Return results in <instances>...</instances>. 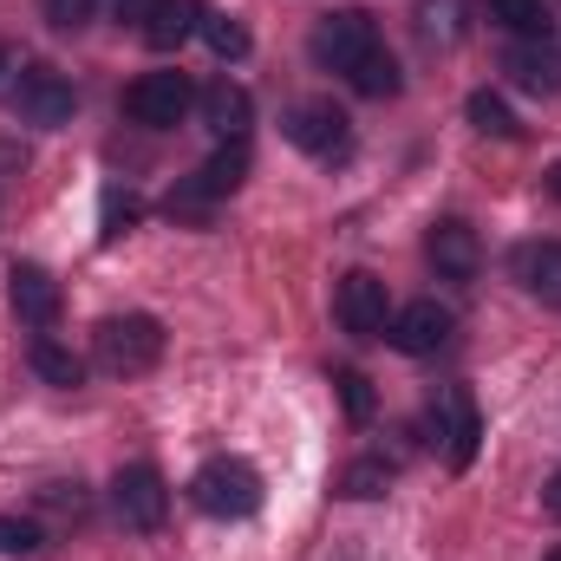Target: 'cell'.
Returning a JSON list of instances; mask_svg holds the SVG:
<instances>
[{"instance_id":"obj_1","label":"cell","mask_w":561,"mask_h":561,"mask_svg":"<svg viewBox=\"0 0 561 561\" xmlns=\"http://www.w3.org/2000/svg\"><path fill=\"white\" fill-rule=\"evenodd\" d=\"M190 503L216 523H249L262 510V470L242 463V457H209L196 477H190Z\"/></svg>"},{"instance_id":"obj_2","label":"cell","mask_w":561,"mask_h":561,"mask_svg":"<svg viewBox=\"0 0 561 561\" xmlns=\"http://www.w3.org/2000/svg\"><path fill=\"white\" fill-rule=\"evenodd\" d=\"M92 353H99V366L118 373V379L150 373V366L163 359V327H157L150 313H112V320H99Z\"/></svg>"},{"instance_id":"obj_3","label":"cell","mask_w":561,"mask_h":561,"mask_svg":"<svg viewBox=\"0 0 561 561\" xmlns=\"http://www.w3.org/2000/svg\"><path fill=\"white\" fill-rule=\"evenodd\" d=\"M7 105H13V118H26V125H39V131H59V125H72L79 92H72L66 72H53L46 59H33V66H20V79L7 85Z\"/></svg>"},{"instance_id":"obj_4","label":"cell","mask_w":561,"mask_h":561,"mask_svg":"<svg viewBox=\"0 0 561 561\" xmlns=\"http://www.w3.org/2000/svg\"><path fill=\"white\" fill-rule=\"evenodd\" d=\"M373 46H379V26H373V13H366V7L320 13V26H313V39H307L313 66H327V72H353Z\"/></svg>"},{"instance_id":"obj_5","label":"cell","mask_w":561,"mask_h":561,"mask_svg":"<svg viewBox=\"0 0 561 561\" xmlns=\"http://www.w3.org/2000/svg\"><path fill=\"white\" fill-rule=\"evenodd\" d=\"M280 131H287L294 150H307V157H320V163H333V157L353 150V125H346V112H340L333 99H300V105L280 118Z\"/></svg>"},{"instance_id":"obj_6","label":"cell","mask_w":561,"mask_h":561,"mask_svg":"<svg viewBox=\"0 0 561 561\" xmlns=\"http://www.w3.org/2000/svg\"><path fill=\"white\" fill-rule=\"evenodd\" d=\"M190 105H196V85H190L183 72H144V79H131V92H125V118L144 125V131L183 125Z\"/></svg>"},{"instance_id":"obj_7","label":"cell","mask_w":561,"mask_h":561,"mask_svg":"<svg viewBox=\"0 0 561 561\" xmlns=\"http://www.w3.org/2000/svg\"><path fill=\"white\" fill-rule=\"evenodd\" d=\"M242 176H249V138H229L190 183H176L170 190V216H190V209H209L216 196H229V190H242Z\"/></svg>"},{"instance_id":"obj_8","label":"cell","mask_w":561,"mask_h":561,"mask_svg":"<svg viewBox=\"0 0 561 561\" xmlns=\"http://www.w3.org/2000/svg\"><path fill=\"white\" fill-rule=\"evenodd\" d=\"M333 313H340V327H346L353 340H386V327H392V294H386V280L373 275V268H353V275L340 280V294H333Z\"/></svg>"},{"instance_id":"obj_9","label":"cell","mask_w":561,"mask_h":561,"mask_svg":"<svg viewBox=\"0 0 561 561\" xmlns=\"http://www.w3.org/2000/svg\"><path fill=\"white\" fill-rule=\"evenodd\" d=\"M112 510H118V523L125 529H163V516H170V490H163V477L150 470V463H125L118 477H112Z\"/></svg>"},{"instance_id":"obj_10","label":"cell","mask_w":561,"mask_h":561,"mask_svg":"<svg viewBox=\"0 0 561 561\" xmlns=\"http://www.w3.org/2000/svg\"><path fill=\"white\" fill-rule=\"evenodd\" d=\"M431 424H437V437H444V457H450V470H470V457H477V437H483L477 399H470L463 386H444V392H437V405H431Z\"/></svg>"},{"instance_id":"obj_11","label":"cell","mask_w":561,"mask_h":561,"mask_svg":"<svg viewBox=\"0 0 561 561\" xmlns=\"http://www.w3.org/2000/svg\"><path fill=\"white\" fill-rule=\"evenodd\" d=\"M424 255H431V268L444 280H470L483 268V242H477V229L457 222V216H444V222L424 236Z\"/></svg>"},{"instance_id":"obj_12","label":"cell","mask_w":561,"mask_h":561,"mask_svg":"<svg viewBox=\"0 0 561 561\" xmlns=\"http://www.w3.org/2000/svg\"><path fill=\"white\" fill-rule=\"evenodd\" d=\"M386 340H392L399 353H412V359L437 353V346L450 340V307H437V300H412V307H399L392 327H386Z\"/></svg>"},{"instance_id":"obj_13","label":"cell","mask_w":561,"mask_h":561,"mask_svg":"<svg viewBox=\"0 0 561 561\" xmlns=\"http://www.w3.org/2000/svg\"><path fill=\"white\" fill-rule=\"evenodd\" d=\"M503 72H510V85H523V92H536V99H556L561 92V53L549 39H516V46L503 53Z\"/></svg>"},{"instance_id":"obj_14","label":"cell","mask_w":561,"mask_h":561,"mask_svg":"<svg viewBox=\"0 0 561 561\" xmlns=\"http://www.w3.org/2000/svg\"><path fill=\"white\" fill-rule=\"evenodd\" d=\"M196 112H203V125L222 144L249 138V125H255V99H249V85H236V79H216L209 92H196Z\"/></svg>"},{"instance_id":"obj_15","label":"cell","mask_w":561,"mask_h":561,"mask_svg":"<svg viewBox=\"0 0 561 561\" xmlns=\"http://www.w3.org/2000/svg\"><path fill=\"white\" fill-rule=\"evenodd\" d=\"M7 300H13V313H20L26 327H53V320H59V307H66L59 280L46 275V268H33V262H20V268L7 275Z\"/></svg>"},{"instance_id":"obj_16","label":"cell","mask_w":561,"mask_h":561,"mask_svg":"<svg viewBox=\"0 0 561 561\" xmlns=\"http://www.w3.org/2000/svg\"><path fill=\"white\" fill-rule=\"evenodd\" d=\"M203 0H150V13H144V46H157V53H170V46H183L190 33H203Z\"/></svg>"},{"instance_id":"obj_17","label":"cell","mask_w":561,"mask_h":561,"mask_svg":"<svg viewBox=\"0 0 561 561\" xmlns=\"http://www.w3.org/2000/svg\"><path fill=\"white\" fill-rule=\"evenodd\" d=\"M516 280H523L542 307H561V242H529V249H516Z\"/></svg>"},{"instance_id":"obj_18","label":"cell","mask_w":561,"mask_h":561,"mask_svg":"<svg viewBox=\"0 0 561 561\" xmlns=\"http://www.w3.org/2000/svg\"><path fill=\"white\" fill-rule=\"evenodd\" d=\"M346 79H353V92H366V99H399V85H405V72H399V59H392L386 46H373Z\"/></svg>"},{"instance_id":"obj_19","label":"cell","mask_w":561,"mask_h":561,"mask_svg":"<svg viewBox=\"0 0 561 561\" xmlns=\"http://www.w3.org/2000/svg\"><path fill=\"white\" fill-rule=\"evenodd\" d=\"M33 373H39L46 386H59V392L85 386V366H79V353H66L59 340H33Z\"/></svg>"},{"instance_id":"obj_20","label":"cell","mask_w":561,"mask_h":561,"mask_svg":"<svg viewBox=\"0 0 561 561\" xmlns=\"http://www.w3.org/2000/svg\"><path fill=\"white\" fill-rule=\"evenodd\" d=\"M490 20L510 26L516 39H549V26H556L542 0H490Z\"/></svg>"},{"instance_id":"obj_21","label":"cell","mask_w":561,"mask_h":561,"mask_svg":"<svg viewBox=\"0 0 561 561\" xmlns=\"http://www.w3.org/2000/svg\"><path fill=\"white\" fill-rule=\"evenodd\" d=\"M419 33L431 46H457L463 39V0H419Z\"/></svg>"},{"instance_id":"obj_22","label":"cell","mask_w":561,"mask_h":561,"mask_svg":"<svg viewBox=\"0 0 561 561\" xmlns=\"http://www.w3.org/2000/svg\"><path fill=\"white\" fill-rule=\"evenodd\" d=\"M463 112H470V125H477L483 138H523L516 112H510V105H503L496 92H470V105H463Z\"/></svg>"},{"instance_id":"obj_23","label":"cell","mask_w":561,"mask_h":561,"mask_svg":"<svg viewBox=\"0 0 561 561\" xmlns=\"http://www.w3.org/2000/svg\"><path fill=\"white\" fill-rule=\"evenodd\" d=\"M386 483H392V463H386V457H359V463H346V477H340V490H346L353 503L386 496Z\"/></svg>"},{"instance_id":"obj_24","label":"cell","mask_w":561,"mask_h":561,"mask_svg":"<svg viewBox=\"0 0 561 561\" xmlns=\"http://www.w3.org/2000/svg\"><path fill=\"white\" fill-rule=\"evenodd\" d=\"M203 39H209L216 59H242L249 53V26L236 13H203Z\"/></svg>"},{"instance_id":"obj_25","label":"cell","mask_w":561,"mask_h":561,"mask_svg":"<svg viewBox=\"0 0 561 561\" xmlns=\"http://www.w3.org/2000/svg\"><path fill=\"white\" fill-rule=\"evenodd\" d=\"M333 386H340V405H346V419H353V424L373 419V379H366V373H353V366H346V373H333Z\"/></svg>"},{"instance_id":"obj_26","label":"cell","mask_w":561,"mask_h":561,"mask_svg":"<svg viewBox=\"0 0 561 561\" xmlns=\"http://www.w3.org/2000/svg\"><path fill=\"white\" fill-rule=\"evenodd\" d=\"M39 549V529L26 516H0V556H33Z\"/></svg>"},{"instance_id":"obj_27","label":"cell","mask_w":561,"mask_h":561,"mask_svg":"<svg viewBox=\"0 0 561 561\" xmlns=\"http://www.w3.org/2000/svg\"><path fill=\"white\" fill-rule=\"evenodd\" d=\"M92 7H99V0H46V20L72 33V26H85V20H92Z\"/></svg>"},{"instance_id":"obj_28","label":"cell","mask_w":561,"mask_h":561,"mask_svg":"<svg viewBox=\"0 0 561 561\" xmlns=\"http://www.w3.org/2000/svg\"><path fill=\"white\" fill-rule=\"evenodd\" d=\"M542 510H549V516L561 523V470L549 477V483H542Z\"/></svg>"},{"instance_id":"obj_29","label":"cell","mask_w":561,"mask_h":561,"mask_svg":"<svg viewBox=\"0 0 561 561\" xmlns=\"http://www.w3.org/2000/svg\"><path fill=\"white\" fill-rule=\"evenodd\" d=\"M549 196H556V203H561V163H556V170H549Z\"/></svg>"},{"instance_id":"obj_30","label":"cell","mask_w":561,"mask_h":561,"mask_svg":"<svg viewBox=\"0 0 561 561\" xmlns=\"http://www.w3.org/2000/svg\"><path fill=\"white\" fill-rule=\"evenodd\" d=\"M118 7H131V13H138V20H144V13H150V0H118Z\"/></svg>"},{"instance_id":"obj_31","label":"cell","mask_w":561,"mask_h":561,"mask_svg":"<svg viewBox=\"0 0 561 561\" xmlns=\"http://www.w3.org/2000/svg\"><path fill=\"white\" fill-rule=\"evenodd\" d=\"M542 561H561V549H549V556H542Z\"/></svg>"},{"instance_id":"obj_32","label":"cell","mask_w":561,"mask_h":561,"mask_svg":"<svg viewBox=\"0 0 561 561\" xmlns=\"http://www.w3.org/2000/svg\"><path fill=\"white\" fill-rule=\"evenodd\" d=\"M0 66H7V53H0Z\"/></svg>"}]
</instances>
